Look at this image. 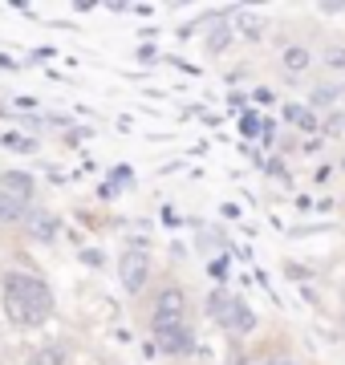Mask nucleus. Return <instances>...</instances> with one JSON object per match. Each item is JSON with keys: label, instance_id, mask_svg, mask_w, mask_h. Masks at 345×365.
Wrapping results in <instances>:
<instances>
[{"label": "nucleus", "instance_id": "1", "mask_svg": "<svg viewBox=\"0 0 345 365\" xmlns=\"http://www.w3.org/2000/svg\"><path fill=\"white\" fill-rule=\"evenodd\" d=\"M4 292H13V297H21L25 304H33L37 313H53V288L45 284L41 276H29V272H9L4 276Z\"/></svg>", "mask_w": 345, "mask_h": 365}, {"label": "nucleus", "instance_id": "2", "mask_svg": "<svg viewBox=\"0 0 345 365\" xmlns=\"http://www.w3.org/2000/svg\"><path fill=\"white\" fill-rule=\"evenodd\" d=\"M118 280L126 292H138V288L150 280V256L146 252H122L118 256Z\"/></svg>", "mask_w": 345, "mask_h": 365}, {"label": "nucleus", "instance_id": "3", "mask_svg": "<svg viewBox=\"0 0 345 365\" xmlns=\"http://www.w3.org/2000/svg\"><path fill=\"white\" fill-rule=\"evenodd\" d=\"M155 341H159L167 353H187L191 349V333H187L183 321H171V317H155Z\"/></svg>", "mask_w": 345, "mask_h": 365}, {"label": "nucleus", "instance_id": "4", "mask_svg": "<svg viewBox=\"0 0 345 365\" xmlns=\"http://www.w3.org/2000/svg\"><path fill=\"white\" fill-rule=\"evenodd\" d=\"M4 313H9L13 325H41V321H45V313H37L33 304H25V300L13 297V292H4Z\"/></svg>", "mask_w": 345, "mask_h": 365}, {"label": "nucleus", "instance_id": "5", "mask_svg": "<svg viewBox=\"0 0 345 365\" xmlns=\"http://www.w3.org/2000/svg\"><path fill=\"white\" fill-rule=\"evenodd\" d=\"M183 309L187 300L179 288H163L159 297H155V317H171V321H183Z\"/></svg>", "mask_w": 345, "mask_h": 365}, {"label": "nucleus", "instance_id": "6", "mask_svg": "<svg viewBox=\"0 0 345 365\" xmlns=\"http://www.w3.org/2000/svg\"><path fill=\"white\" fill-rule=\"evenodd\" d=\"M280 66H284V73H292V78H301L309 66H313V53L305 49V45H289V49L280 53Z\"/></svg>", "mask_w": 345, "mask_h": 365}, {"label": "nucleus", "instance_id": "7", "mask_svg": "<svg viewBox=\"0 0 345 365\" xmlns=\"http://www.w3.org/2000/svg\"><path fill=\"white\" fill-rule=\"evenodd\" d=\"M4 187H9V195H16L21 199V203H25L29 195H33V187H37V182H33V175H25V170H4Z\"/></svg>", "mask_w": 345, "mask_h": 365}, {"label": "nucleus", "instance_id": "8", "mask_svg": "<svg viewBox=\"0 0 345 365\" xmlns=\"http://www.w3.org/2000/svg\"><path fill=\"white\" fill-rule=\"evenodd\" d=\"M224 325L232 329V333H252V329H256V313L248 309V304H240V300H236V304H232V313H227V321H224Z\"/></svg>", "mask_w": 345, "mask_h": 365}, {"label": "nucleus", "instance_id": "9", "mask_svg": "<svg viewBox=\"0 0 345 365\" xmlns=\"http://www.w3.org/2000/svg\"><path fill=\"white\" fill-rule=\"evenodd\" d=\"M25 220V203L9 191H0V223H21Z\"/></svg>", "mask_w": 345, "mask_h": 365}, {"label": "nucleus", "instance_id": "10", "mask_svg": "<svg viewBox=\"0 0 345 365\" xmlns=\"http://www.w3.org/2000/svg\"><path fill=\"white\" fill-rule=\"evenodd\" d=\"M232 304H236V300L227 297L224 288H215L212 297H207V313H212L215 321H220V325H224V321H227V313H232Z\"/></svg>", "mask_w": 345, "mask_h": 365}, {"label": "nucleus", "instance_id": "11", "mask_svg": "<svg viewBox=\"0 0 345 365\" xmlns=\"http://www.w3.org/2000/svg\"><path fill=\"white\" fill-rule=\"evenodd\" d=\"M29 365H66V349H61V345H41V349L29 357Z\"/></svg>", "mask_w": 345, "mask_h": 365}, {"label": "nucleus", "instance_id": "12", "mask_svg": "<svg viewBox=\"0 0 345 365\" xmlns=\"http://www.w3.org/2000/svg\"><path fill=\"white\" fill-rule=\"evenodd\" d=\"M284 118H289L297 130H317V118L309 114L305 106H284Z\"/></svg>", "mask_w": 345, "mask_h": 365}, {"label": "nucleus", "instance_id": "13", "mask_svg": "<svg viewBox=\"0 0 345 365\" xmlns=\"http://www.w3.org/2000/svg\"><path fill=\"white\" fill-rule=\"evenodd\" d=\"M227 41H232V25L227 21H215L212 33H207V49L220 53V49H227Z\"/></svg>", "mask_w": 345, "mask_h": 365}, {"label": "nucleus", "instance_id": "14", "mask_svg": "<svg viewBox=\"0 0 345 365\" xmlns=\"http://www.w3.org/2000/svg\"><path fill=\"white\" fill-rule=\"evenodd\" d=\"M240 33H244L248 41H260L264 37V21H260L256 13H240Z\"/></svg>", "mask_w": 345, "mask_h": 365}, {"label": "nucleus", "instance_id": "15", "mask_svg": "<svg viewBox=\"0 0 345 365\" xmlns=\"http://www.w3.org/2000/svg\"><path fill=\"white\" fill-rule=\"evenodd\" d=\"M29 232L41 235V240H53L57 235V220H49V215H33V223H29Z\"/></svg>", "mask_w": 345, "mask_h": 365}, {"label": "nucleus", "instance_id": "16", "mask_svg": "<svg viewBox=\"0 0 345 365\" xmlns=\"http://www.w3.org/2000/svg\"><path fill=\"white\" fill-rule=\"evenodd\" d=\"M337 86H317V90H313V106H333L337 102Z\"/></svg>", "mask_w": 345, "mask_h": 365}, {"label": "nucleus", "instance_id": "17", "mask_svg": "<svg viewBox=\"0 0 345 365\" xmlns=\"http://www.w3.org/2000/svg\"><path fill=\"white\" fill-rule=\"evenodd\" d=\"M325 66L345 69V49H341V45H329V49H325Z\"/></svg>", "mask_w": 345, "mask_h": 365}, {"label": "nucleus", "instance_id": "18", "mask_svg": "<svg viewBox=\"0 0 345 365\" xmlns=\"http://www.w3.org/2000/svg\"><path fill=\"white\" fill-rule=\"evenodd\" d=\"M260 126H264V122H256L252 114H244V134H256V130H260Z\"/></svg>", "mask_w": 345, "mask_h": 365}, {"label": "nucleus", "instance_id": "19", "mask_svg": "<svg viewBox=\"0 0 345 365\" xmlns=\"http://www.w3.org/2000/svg\"><path fill=\"white\" fill-rule=\"evenodd\" d=\"M329 134H337V138H345V118H333V122H329Z\"/></svg>", "mask_w": 345, "mask_h": 365}, {"label": "nucleus", "instance_id": "20", "mask_svg": "<svg viewBox=\"0 0 345 365\" xmlns=\"http://www.w3.org/2000/svg\"><path fill=\"white\" fill-rule=\"evenodd\" d=\"M341 170H345V158H341Z\"/></svg>", "mask_w": 345, "mask_h": 365}, {"label": "nucleus", "instance_id": "21", "mask_svg": "<svg viewBox=\"0 0 345 365\" xmlns=\"http://www.w3.org/2000/svg\"><path fill=\"white\" fill-rule=\"evenodd\" d=\"M260 365H272V361H260Z\"/></svg>", "mask_w": 345, "mask_h": 365}, {"label": "nucleus", "instance_id": "22", "mask_svg": "<svg viewBox=\"0 0 345 365\" xmlns=\"http://www.w3.org/2000/svg\"><path fill=\"white\" fill-rule=\"evenodd\" d=\"M280 365H292V361H280Z\"/></svg>", "mask_w": 345, "mask_h": 365}]
</instances>
